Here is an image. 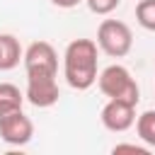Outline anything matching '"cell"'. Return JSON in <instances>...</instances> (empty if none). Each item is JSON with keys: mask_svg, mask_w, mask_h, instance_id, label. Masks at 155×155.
Masks as SVG:
<instances>
[{"mask_svg": "<svg viewBox=\"0 0 155 155\" xmlns=\"http://www.w3.org/2000/svg\"><path fill=\"white\" fill-rule=\"evenodd\" d=\"M63 75L73 90H90L97 82V44L92 39H73L63 53Z\"/></svg>", "mask_w": 155, "mask_h": 155, "instance_id": "cell-1", "label": "cell"}, {"mask_svg": "<svg viewBox=\"0 0 155 155\" xmlns=\"http://www.w3.org/2000/svg\"><path fill=\"white\" fill-rule=\"evenodd\" d=\"M97 85H99V92L109 99H126L131 104H138L140 99V90H138V82L133 80L131 70L114 63V65H107L99 75H97Z\"/></svg>", "mask_w": 155, "mask_h": 155, "instance_id": "cell-2", "label": "cell"}, {"mask_svg": "<svg viewBox=\"0 0 155 155\" xmlns=\"http://www.w3.org/2000/svg\"><path fill=\"white\" fill-rule=\"evenodd\" d=\"M97 46L111 58H124L133 46V31L121 19H102L97 29Z\"/></svg>", "mask_w": 155, "mask_h": 155, "instance_id": "cell-3", "label": "cell"}, {"mask_svg": "<svg viewBox=\"0 0 155 155\" xmlns=\"http://www.w3.org/2000/svg\"><path fill=\"white\" fill-rule=\"evenodd\" d=\"M24 97H27V102L31 107H39V109L53 107L58 102V97H61L56 75H46V73H31V75H27Z\"/></svg>", "mask_w": 155, "mask_h": 155, "instance_id": "cell-4", "label": "cell"}, {"mask_svg": "<svg viewBox=\"0 0 155 155\" xmlns=\"http://www.w3.org/2000/svg\"><path fill=\"white\" fill-rule=\"evenodd\" d=\"M24 70L27 75L31 73H46V75H58V53L48 41H31L24 51Z\"/></svg>", "mask_w": 155, "mask_h": 155, "instance_id": "cell-5", "label": "cell"}, {"mask_svg": "<svg viewBox=\"0 0 155 155\" xmlns=\"http://www.w3.org/2000/svg\"><path fill=\"white\" fill-rule=\"evenodd\" d=\"M102 126L111 133H124L136 124V104L126 99H109L99 111Z\"/></svg>", "mask_w": 155, "mask_h": 155, "instance_id": "cell-6", "label": "cell"}, {"mask_svg": "<svg viewBox=\"0 0 155 155\" xmlns=\"http://www.w3.org/2000/svg\"><path fill=\"white\" fill-rule=\"evenodd\" d=\"M31 136H34V124L22 109L0 119V138L7 145H27Z\"/></svg>", "mask_w": 155, "mask_h": 155, "instance_id": "cell-7", "label": "cell"}, {"mask_svg": "<svg viewBox=\"0 0 155 155\" xmlns=\"http://www.w3.org/2000/svg\"><path fill=\"white\" fill-rule=\"evenodd\" d=\"M19 58H24V51H22L19 41L12 34H0V70L17 68Z\"/></svg>", "mask_w": 155, "mask_h": 155, "instance_id": "cell-8", "label": "cell"}, {"mask_svg": "<svg viewBox=\"0 0 155 155\" xmlns=\"http://www.w3.org/2000/svg\"><path fill=\"white\" fill-rule=\"evenodd\" d=\"M24 92H19L17 85L12 82H0V119H5L12 111H19L24 104Z\"/></svg>", "mask_w": 155, "mask_h": 155, "instance_id": "cell-9", "label": "cell"}, {"mask_svg": "<svg viewBox=\"0 0 155 155\" xmlns=\"http://www.w3.org/2000/svg\"><path fill=\"white\" fill-rule=\"evenodd\" d=\"M136 133L148 148H155V109H148L136 119Z\"/></svg>", "mask_w": 155, "mask_h": 155, "instance_id": "cell-10", "label": "cell"}, {"mask_svg": "<svg viewBox=\"0 0 155 155\" xmlns=\"http://www.w3.org/2000/svg\"><path fill=\"white\" fill-rule=\"evenodd\" d=\"M136 19L143 29L155 31V0H138L136 5Z\"/></svg>", "mask_w": 155, "mask_h": 155, "instance_id": "cell-11", "label": "cell"}, {"mask_svg": "<svg viewBox=\"0 0 155 155\" xmlns=\"http://www.w3.org/2000/svg\"><path fill=\"white\" fill-rule=\"evenodd\" d=\"M85 5H87V10L92 12V15H111L119 5H121V0H85Z\"/></svg>", "mask_w": 155, "mask_h": 155, "instance_id": "cell-12", "label": "cell"}, {"mask_svg": "<svg viewBox=\"0 0 155 155\" xmlns=\"http://www.w3.org/2000/svg\"><path fill=\"white\" fill-rule=\"evenodd\" d=\"M111 153H136V155H148L145 145H136V143H119L111 148Z\"/></svg>", "mask_w": 155, "mask_h": 155, "instance_id": "cell-13", "label": "cell"}, {"mask_svg": "<svg viewBox=\"0 0 155 155\" xmlns=\"http://www.w3.org/2000/svg\"><path fill=\"white\" fill-rule=\"evenodd\" d=\"M56 7H63V10H73V7H78L80 2H85V0H51Z\"/></svg>", "mask_w": 155, "mask_h": 155, "instance_id": "cell-14", "label": "cell"}]
</instances>
